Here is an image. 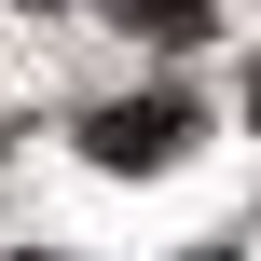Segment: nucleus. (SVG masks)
Instances as JSON below:
<instances>
[{
    "label": "nucleus",
    "mask_w": 261,
    "mask_h": 261,
    "mask_svg": "<svg viewBox=\"0 0 261 261\" xmlns=\"http://www.w3.org/2000/svg\"><path fill=\"white\" fill-rule=\"evenodd\" d=\"M179 138H193V110H179V96H124V110H83V151H96V165H165Z\"/></svg>",
    "instance_id": "nucleus-1"
},
{
    "label": "nucleus",
    "mask_w": 261,
    "mask_h": 261,
    "mask_svg": "<svg viewBox=\"0 0 261 261\" xmlns=\"http://www.w3.org/2000/svg\"><path fill=\"white\" fill-rule=\"evenodd\" d=\"M28 14H55V0H28Z\"/></svg>",
    "instance_id": "nucleus-4"
},
{
    "label": "nucleus",
    "mask_w": 261,
    "mask_h": 261,
    "mask_svg": "<svg viewBox=\"0 0 261 261\" xmlns=\"http://www.w3.org/2000/svg\"><path fill=\"white\" fill-rule=\"evenodd\" d=\"M206 261H234V248H206Z\"/></svg>",
    "instance_id": "nucleus-5"
},
{
    "label": "nucleus",
    "mask_w": 261,
    "mask_h": 261,
    "mask_svg": "<svg viewBox=\"0 0 261 261\" xmlns=\"http://www.w3.org/2000/svg\"><path fill=\"white\" fill-rule=\"evenodd\" d=\"M248 124H261V83H248Z\"/></svg>",
    "instance_id": "nucleus-3"
},
{
    "label": "nucleus",
    "mask_w": 261,
    "mask_h": 261,
    "mask_svg": "<svg viewBox=\"0 0 261 261\" xmlns=\"http://www.w3.org/2000/svg\"><path fill=\"white\" fill-rule=\"evenodd\" d=\"M110 14H124V28H138V41H193V28H206V14H220V0H110Z\"/></svg>",
    "instance_id": "nucleus-2"
}]
</instances>
